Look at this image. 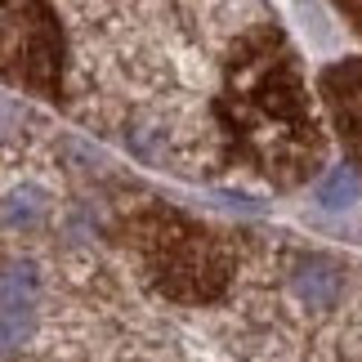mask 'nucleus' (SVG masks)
<instances>
[{
  "mask_svg": "<svg viewBox=\"0 0 362 362\" xmlns=\"http://www.w3.org/2000/svg\"><path fill=\"white\" fill-rule=\"evenodd\" d=\"M18 121H23V112H18V107H13L9 99H0V139L18 130Z\"/></svg>",
  "mask_w": 362,
  "mask_h": 362,
  "instance_id": "obj_7",
  "label": "nucleus"
},
{
  "mask_svg": "<svg viewBox=\"0 0 362 362\" xmlns=\"http://www.w3.org/2000/svg\"><path fill=\"white\" fill-rule=\"evenodd\" d=\"M291 286H296V296L309 304V309H331V304L340 300L344 273L331 255H300L296 269H291Z\"/></svg>",
  "mask_w": 362,
  "mask_h": 362,
  "instance_id": "obj_3",
  "label": "nucleus"
},
{
  "mask_svg": "<svg viewBox=\"0 0 362 362\" xmlns=\"http://www.w3.org/2000/svg\"><path fill=\"white\" fill-rule=\"evenodd\" d=\"M327 94L331 103H336V117L344 125V134H349L354 152L362 157V67H349V72H331L327 76Z\"/></svg>",
  "mask_w": 362,
  "mask_h": 362,
  "instance_id": "obj_4",
  "label": "nucleus"
},
{
  "mask_svg": "<svg viewBox=\"0 0 362 362\" xmlns=\"http://www.w3.org/2000/svg\"><path fill=\"white\" fill-rule=\"evenodd\" d=\"M40 219H45V197H40L36 188H23L5 202V224L9 228H32Z\"/></svg>",
  "mask_w": 362,
  "mask_h": 362,
  "instance_id": "obj_6",
  "label": "nucleus"
},
{
  "mask_svg": "<svg viewBox=\"0 0 362 362\" xmlns=\"http://www.w3.org/2000/svg\"><path fill=\"white\" fill-rule=\"evenodd\" d=\"M358 192H362L358 175L349 170V165H336V170H331L322 184H317V202H322L327 211H344V206L358 202Z\"/></svg>",
  "mask_w": 362,
  "mask_h": 362,
  "instance_id": "obj_5",
  "label": "nucleus"
},
{
  "mask_svg": "<svg viewBox=\"0 0 362 362\" xmlns=\"http://www.w3.org/2000/svg\"><path fill=\"white\" fill-rule=\"evenodd\" d=\"M36 304H40V277L32 264H9L0 273V354L23 349V340L36 327Z\"/></svg>",
  "mask_w": 362,
  "mask_h": 362,
  "instance_id": "obj_2",
  "label": "nucleus"
},
{
  "mask_svg": "<svg viewBox=\"0 0 362 362\" xmlns=\"http://www.w3.org/2000/svg\"><path fill=\"white\" fill-rule=\"evenodd\" d=\"M148 264L157 273V282L170 291V296H219L224 286V255H219L215 242H206V233L197 224H184V219L165 215L152 224V250Z\"/></svg>",
  "mask_w": 362,
  "mask_h": 362,
  "instance_id": "obj_1",
  "label": "nucleus"
}]
</instances>
